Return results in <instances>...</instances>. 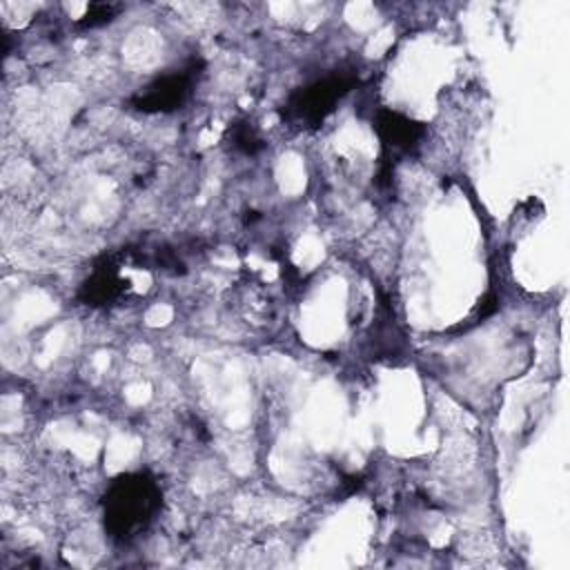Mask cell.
<instances>
[{
    "mask_svg": "<svg viewBox=\"0 0 570 570\" xmlns=\"http://www.w3.org/2000/svg\"><path fill=\"white\" fill-rule=\"evenodd\" d=\"M354 82V71L327 73L294 91L283 107V118L298 129H316L336 109Z\"/></svg>",
    "mask_w": 570,
    "mask_h": 570,
    "instance_id": "7a4b0ae2",
    "label": "cell"
},
{
    "mask_svg": "<svg viewBox=\"0 0 570 570\" xmlns=\"http://www.w3.org/2000/svg\"><path fill=\"white\" fill-rule=\"evenodd\" d=\"M200 62H189L183 69L163 73L154 78L149 85H145L134 98L131 105L142 114H167L174 109H180L198 82L200 76Z\"/></svg>",
    "mask_w": 570,
    "mask_h": 570,
    "instance_id": "3957f363",
    "label": "cell"
},
{
    "mask_svg": "<svg viewBox=\"0 0 570 570\" xmlns=\"http://www.w3.org/2000/svg\"><path fill=\"white\" fill-rule=\"evenodd\" d=\"M374 131L383 145L381 158L394 163L396 158L416 151L425 134V127L401 111L383 107L374 114Z\"/></svg>",
    "mask_w": 570,
    "mask_h": 570,
    "instance_id": "277c9868",
    "label": "cell"
},
{
    "mask_svg": "<svg viewBox=\"0 0 570 570\" xmlns=\"http://www.w3.org/2000/svg\"><path fill=\"white\" fill-rule=\"evenodd\" d=\"M120 9H122L120 4H111V2H94V4H89V7H87L85 16L78 20V27H82V29L102 27V24L111 22V20L118 16V11H120Z\"/></svg>",
    "mask_w": 570,
    "mask_h": 570,
    "instance_id": "52a82bcc",
    "label": "cell"
},
{
    "mask_svg": "<svg viewBox=\"0 0 570 570\" xmlns=\"http://www.w3.org/2000/svg\"><path fill=\"white\" fill-rule=\"evenodd\" d=\"M120 258H122V254L109 256L91 269L89 278L80 285V292H78V298L85 305H91V307L111 305L127 294L129 281L122 274Z\"/></svg>",
    "mask_w": 570,
    "mask_h": 570,
    "instance_id": "5b68a950",
    "label": "cell"
},
{
    "mask_svg": "<svg viewBox=\"0 0 570 570\" xmlns=\"http://www.w3.org/2000/svg\"><path fill=\"white\" fill-rule=\"evenodd\" d=\"M163 492L149 472H129L114 479L102 499L105 528L111 539H136L158 514Z\"/></svg>",
    "mask_w": 570,
    "mask_h": 570,
    "instance_id": "6da1fadb",
    "label": "cell"
},
{
    "mask_svg": "<svg viewBox=\"0 0 570 570\" xmlns=\"http://www.w3.org/2000/svg\"><path fill=\"white\" fill-rule=\"evenodd\" d=\"M227 136H229L232 147H234L236 151L245 154V156H254V154L261 149V142H263V140L258 138L254 125L247 122V120H238V122L229 125Z\"/></svg>",
    "mask_w": 570,
    "mask_h": 570,
    "instance_id": "8992f818",
    "label": "cell"
}]
</instances>
